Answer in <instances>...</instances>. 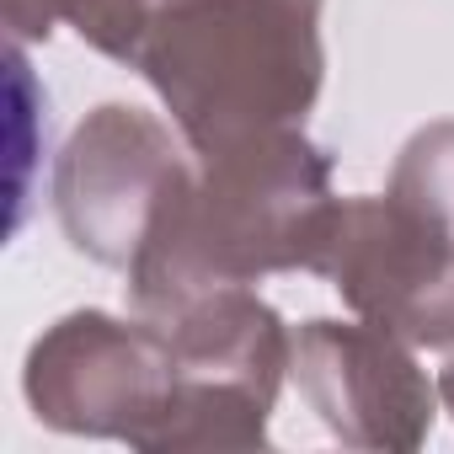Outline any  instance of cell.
<instances>
[{
    "label": "cell",
    "mask_w": 454,
    "mask_h": 454,
    "mask_svg": "<svg viewBox=\"0 0 454 454\" xmlns=\"http://www.w3.org/2000/svg\"><path fill=\"white\" fill-rule=\"evenodd\" d=\"M337 203L332 155L305 129L198 155L129 262L134 316L171 321L214 289H252L268 273H316Z\"/></svg>",
    "instance_id": "obj_1"
},
{
    "label": "cell",
    "mask_w": 454,
    "mask_h": 454,
    "mask_svg": "<svg viewBox=\"0 0 454 454\" xmlns=\"http://www.w3.org/2000/svg\"><path fill=\"white\" fill-rule=\"evenodd\" d=\"M321 6L326 0H160L134 70L155 86L192 155L305 129L326 81Z\"/></svg>",
    "instance_id": "obj_2"
},
{
    "label": "cell",
    "mask_w": 454,
    "mask_h": 454,
    "mask_svg": "<svg viewBox=\"0 0 454 454\" xmlns=\"http://www.w3.org/2000/svg\"><path fill=\"white\" fill-rule=\"evenodd\" d=\"M187 166L192 160L155 113L129 102L91 107L54 166V208L70 247L102 268L129 273L166 192L182 182Z\"/></svg>",
    "instance_id": "obj_5"
},
{
    "label": "cell",
    "mask_w": 454,
    "mask_h": 454,
    "mask_svg": "<svg viewBox=\"0 0 454 454\" xmlns=\"http://www.w3.org/2000/svg\"><path fill=\"white\" fill-rule=\"evenodd\" d=\"M438 395H443V406L454 411V353H449V364H443V374H438Z\"/></svg>",
    "instance_id": "obj_9"
},
{
    "label": "cell",
    "mask_w": 454,
    "mask_h": 454,
    "mask_svg": "<svg viewBox=\"0 0 454 454\" xmlns=\"http://www.w3.org/2000/svg\"><path fill=\"white\" fill-rule=\"evenodd\" d=\"M176 385L166 326L134 316L118 321L107 310H75L54 321L22 369L27 406L43 427L81 438H118L129 449L145 443Z\"/></svg>",
    "instance_id": "obj_3"
},
{
    "label": "cell",
    "mask_w": 454,
    "mask_h": 454,
    "mask_svg": "<svg viewBox=\"0 0 454 454\" xmlns=\"http://www.w3.org/2000/svg\"><path fill=\"white\" fill-rule=\"evenodd\" d=\"M316 278H326L358 321L411 348L454 353V236L395 192L337 203Z\"/></svg>",
    "instance_id": "obj_4"
},
{
    "label": "cell",
    "mask_w": 454,
    "mask_h": 454,
    "mask_svg": "<svg viewBox=\"0 0 454 454\" xmlns=\"http://www.w3.org/2000/svg\"><path fill=\"white\" fill-rule=\"evenodd\" d=\"M155 326H166L176 380L247 390V395H262L278 406V390H284L289 364H294V332L247 284L214 289Z\"/></svg>",
    "instance_id": "obj_7"
},
{
    "label": "cell",
    "mask_w": 454,
    "mask_h": 454,
    "mask_svg": "<svg viewBox=\"0 0 454 454\" xmlns=\"http://www.w3.org/2000/svg\"><path fill=\"white\" fill-rule=\"evenodd\" d=\"M160 0H6V27L17 43H38L54 27H75L81 43L97 54L134 65Z\"/></svg>",
    "instance_id": "obj_8"
},
{
    "label": "cell",
    "mask_w": 454,
    "mask_h": 454,
    "mask_svg": "<svg viewBox=\"0 0 454 454\" xmlns=\"http://www.w3.org/2000/svg\"><path fill=\"white\" fill-rule=\"evenodd\" d=\"M305 406L348 449L411 454L438 417V385L417 348L374 321H305L289 364Z\"/></svg>",
    "instance_id": "obj_6"
}]
</instances>
